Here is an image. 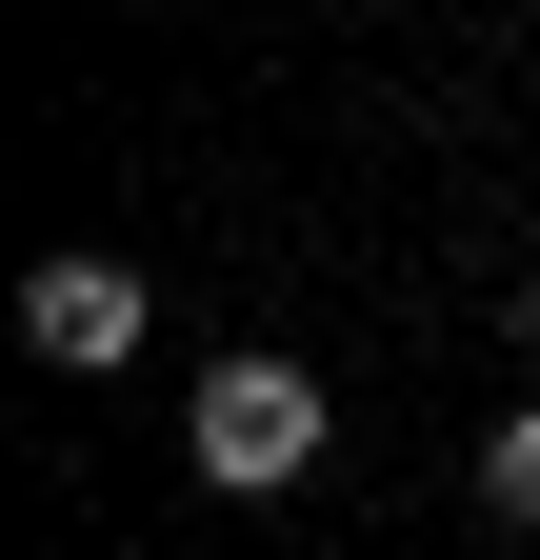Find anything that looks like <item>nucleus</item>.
<instances>
[{"label": "nucleus", "instance_id": "4", "mask_svg": "<svg viewBox=\"0 0 540 560\" xmlns=\"http://www.w3.org/2000/svg\"><path fill=\"white\" fill-rule=\"evenodd\" d=\"M501 340H520V361H540V280H520V301H501Z\"/></svg>", "mask_w": 540, "mask_h": 560}, {"label": "nucleus", "instance_id": "2", "mask_svg": "<svg viewBox=\"0 0 540 560\" xmlns=\"http://www.w3.org/2000/svg\"><path fill=\"white\" fill-rule=\"evenodd\" d=\"M141 320H161V301H141V260H101V241H60V260L21 280V340H40L60 381H120V361H141Z\"/></svg>", "mask_w": 540, "mask_h": 560}, {"label": "nucleus", "instance_id": "1", "mask_svg": "<svg viewBox=\"0 0 540 560\" xmlns=\"http://www.w3.org/2000/svg\"><path fill=\"white\" fill-rule=\"evenodd\" d=\"M320 441H341V400H320V361H281V340L200 361V400H180V460L221 480V501H301Z\"/></svg>", "mask_w": 540, "mask_h": 560}, {"label": "nucleus", "instance_id": "3", "mask_svg": "<svg viewBox=\"0 0 540 560\" xmlns=\"http://www.w3.org/2000/svg\"><path fill=\"white\" fill-rule=\"evenodd\" d=\"M481 501H501V521H540V400H520L501 441H481Z\"/></svg>", "mask_w": 540, "mask_h": 560}]
</instances>
